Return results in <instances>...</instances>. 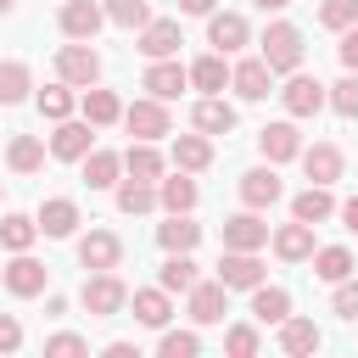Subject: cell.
Segmentation results:
<instances>
[{
  "mask_svg": "<svg viewBox=\"0 0 358 358\" xmlns=\"http://www.w3.org/2000/svg\"><path fill=\"white\" fill-rule=\"evenodd\" d=\"M78 302H84V313H90V319H117V313L129 308V285H123L112 268H90V280H84Z\"/></svg>",
  "mask_w": 358,
  "mask_h": 358,
  "instance_id": "6da1fadb",
  "label": "cell"
},
{
  "mask_svg": "<svg viewBox=\"0 0 358 358\" xmlns=\"http://www.w3.org/2000/svg\"><path fill=\"white\" fill-rule=\"evenodd\" d=\"M280 101H285V112H291V117H313L319 106H330V84H319L313 73H302V67H296V73L285 78Z\"/></svg>",
  "mask_w": 358,
  "mask_h": 358,
  "instance_id": "7a4b0ae2",
  "label": "cell"
},
{
  "mask_svg": "<svg viewBox=\"0 0 358 358\" xmlns=\"http://www.w3.org/2000/svg\"><path fill=\"white\" fill-rule=\"evenodd\" d=\"M263 62H268L274 73H296V67H302V34H296L291 22H268V34H263Z\"/></svg>",
  "mask_w": 358,
  "mask_h": 358,
  "instance_id": "3957f363",
  "label": "cell"
},
{
  "mask_svg": "<svg viewBox=\"0 0 358 358\" xmlns=\"http://www.w3.org/2000/svg\"><path fill=\"white\" fill-rule=\"evenodd\" d=\"M56 73H62L67 84H84V90H90V84L101 78V56L90 50V39H73V45L56 50Z\"/></svg>",
  "mask_w": 358,
  "mask_h": 358,
  "instance_id": "277c9868",
  "label": "cell"
},
{
  "mask_svg": "<svg viewBox=\"0 0 358 358\" xmlns=\"http://www.w3.org/2000/svg\"><path fill=\"white\" fill-rule=\"evenodd\" d=\"M218 241H224V246H235V252H257V246H268V224L257 218V207H246V213L224 218Z\"/></svg>",
  "mask_w": 358,
  "mask_h": 358,
  "instance_id": "5b68a950",
  "label": "cell"
},
{
  "mask_svg": "<svg viewBox=\"0 0 358 358\" xmlns=\"http://www.w3.org/2000/svg\"><path fill=\"white\" fill-rule=\"evenodd\" d=\"M229 84H235V95H241V101H263V95L274 90V67H268L263 56H246V62H235V67H229Z\"/></svg>",
  "mask_w": 358,
  "mask_h": 358,
  "instance_id": "8992f818",
  "label": "cell"
},
{
  "mask_svg": "<svg viewBox=\"0 0 358 358\" xmlns=\"http://www.w3.org/2000/svg\"><path fill=\"white\" fill-rule=\"evenodd\" d=\"M123 123H129L134 140H162V134H168V106H162L157 95H145V101L123 106Z\"/></svg>",
  "mask_w": 358,
  "mask_h": 358,
  "instance_id": "52a82bcc",
  "label": "cell"
},
{
  "mask_svg": "<svg viewBox=\"0 0 358 358\" xmlns=\"http://www.w3.org/2000/svg\"><path fill=\"white\" fill-rule=\"evenodd\" d=\"M95 123L84 117V123H73V117H62L56 123V134H50V157H62V162H84L90 157V145H95V134H90Z\"/></svg>",
  "mask_w": 358,
  "mask_h": 358,
  "instance_id": "ba28073f",
  "label": "cell"
},
{
  "mask_svg": "<svg viewBox=\"0 0 358 358\" xmlns=\"http://www.w3.org/2000/svg\"><path fill=\"white\" fill-rule=\"evenodd\" d=\"M218 280H224L229 291H252V285H263V263H257V252H235V246H224V257H218Z\"/></svg>",
  "mask_w": 358,
  "mask_h": 358,
  "instance_id": "9c48e42d",
  "label": "cell"
},
{
  "mask_svg": "<svg viewBox=\"0 0 358 358\" xmlns=\"http://www.w3.org/2000/svg\"><path fill=\"white\" fill-rule=\"evenodd\" d=\"M45 285H50V268H45L39 257L17 252V257L6 263V291H11V296H39Z\"/></svg>",
  "mask_w": 358,
  "mask_h": 358,
  "instance_id": "30bf717a",
  "label": "cell"
},
{
  "mask_svg": "<svg viewBox=\"0 0 358 358\" xmlns=\"http://www.w3.org/2000/svg\"><path fill=\"white\" fill-rule=\"evenodd\" d=\"M185 296H190V319H196V324H218L224 308H229V285H224V280H196Z\"/></svg>",
  "mask_w": 358,
  "mask_h": 358,
  "instance_id": "8fae6325",
  "label": "cell"
},
{
  "mask_svg": "<svg viewBox=\"0 0 358 358\" xmlns=\"http://www.w3.org/2000/svg\"><path fill=\"white\" fill-rule=\"evenodd\" d=\"M280 196H285V185H280L274 162H268V168H246V173H241V201H246V207H257V213H263V207H274Z\"/></svg>",
  "mask_w": 358,
  "mask_h": 358,
  "instance_id": "7c38bea8",
  "label": "cell"
},
{
  "mask_svg": "<svg viewBox=\"0 0 358 358\" xmlns=\"http://www.w3.org/2000/svg\"><path fill=\"white\" fill-rule=\"evenodd\" d=\"M246 39H252V28H246L241 11H213V17H207V45H213V50L229 56V50H241Z\"/></svg>",
  "mask_w": 358,
  "mask_h": 358,
  "instance_id": "4fadbf2b",
  "label": "cell"
},
{
  "mask_svg": "<svg viewBox=\"0 0 358 358\" xmlns=\"http://www.w3.org/2000/svg\"><path fill=\"white\" fill-rule=\"evenodd\" d=\"M78 263H84V268H117V263H123V241H117L112 229H90V235L78 241Z\"/></svg>",
  "mask_w": 358,
  "mask_h": 358,
  "instance_id": "5bb4252c",
  "label": "cell"
},
{
  "mask_svg": "<svg viewBox=\"0 0 358 358\" xmlns=\"http://www.w3.org/2000/svg\"><path fill=\"white\" fill-rule=\"evenodd\" d=\"M101 22H106V6H95V0H67L62 6V34L67 39H95Z\"/></svg>",
  "mask_w": 358,
  "mask_h": 358,
  "instance_id": "9a60e30c",
  "label": "cell"
},
{
  "mask_svg": "<svg viewBox=\"0 0 358 358\" xmlns=\"http://www.w3.org/2000/svg\"><path fill=\"white\" fill-rule=\"evenodd\" d=\"M179 45H185V39H179V22H173V17H151V22L140 28V50H145L151 62L179 56Z\"/></svg>",
  "mask_w": 358,
  "mask_h": 358,
  "instance_id": "2e32d148",
  "label": "cell"
},
{
  "mask_svg": "<svg viewBox=\"0 0 358 358\" xmlns=\"http://www.w3.org/2000/svg\"><path fill=\"white\" fill-rule=\"evenodd\" d=\"M185 84H190V67H179L173 56H162V62H151V67H145V90H151L157 101H173Z\"/></svg>",
  "mask_w": 358,
  "mask_h": 358,
  "instance_id": "e0dca14e",
  "label": "cell"
},
{
  "mask_svg": "<svg viewBox=\"0 0 358 358\" xmlns=\"http://www.w3.org/2000/svg\"><path fill=\"white\" fill-rule=\"evenodd\" d=\"M257 145H263L268 162H291V157H302V134H296V123H263Z\"/></svg>",
  "mask_w": 358,
  "mask_h": 358,
  "instance_id": "ac0fdd59",
  "label": "cell"
},
{
  "mask_svg": "<svg viewBox=\"0 0 358 358\" xmlns=\"http://www.w3.org/2000/svg\"><path fill=\"white\" fill-rule=\"evenodd\" d=\"M274 252H280L285 263H308V257H313V224H302V218L280 224V229H274Z\"/></svg>",
  "mask_w": 358,
  "mask_h": 358,
  "instance_id": "d6986e66",
  "label": "cell"
},
{
  "mask_svg": "<svg viewBox=\"0 0 358 358\" xmlns=\"http://www.w3.org/2000/svg\"><path fill=\"white\" fill-rule=\"evenodd\" d=\"M39 229H45L50 241H67V235L78 229V201H67V196H50V201L39 207Z\"/></svg>",
  "mask_w": 358,
  "mask_h": 358,
  "instance_id": "ffe728a7",
  "label": "cell"
},
{
  "mask_svg": "<svg viewBox=\"0 0 358 358\" xmlns=\"http://www.w3.org/2000/svg\"><path fill=\"white\" fill-rule=\"evenodd\" d=\"M252 319H257V324H285V319H291V291H280V285H252Z\"/></svg>",
  "mask_w": 358,
  "mask_h": 358,
  "instance_id": "44dd1931",
  "label": "cell"
},
{
  "mask_svg": "<svg viewBox=\"0 0 358 358\" xmlns=\"http://www.w3.org/2000/svg\"><path fill=\"white\" fill-rule=\"evenodd\" d=\"M190 123H196L201 134H229V129H235V106L218 101V95H201L196 112H190Z\"/></svg>",
  "mask_w": 358,
  "mask_h": 358,
  "instance_id": "7402d4cb",
  "label": "cell"
},
{
  "mask_svg": "<svg viewBox=\"0 0 358 358\" xmlns=\"http://www.w3.org/2000/svg\"><path fill=\"white\" fill-rule=\"evenodd\" d=\"M207 162H213V140H207V134H173V168L201 173Z\"/></svg>",
  "mask_w": 358,
  "mask_h": 358,
  "instance_id": "603a6c76",
  "label": "cell"
},
{
  "mask_svg": "<svg viewBox=\"0 0 358 358\" xmlns=\"http://www.w3.org/2000/svg\"><path fill=\"white\" fill-rule=\"evenodd\" d=\"M302 173H308L313 185H336V179H341V151H336V145H308V151H302Z\"/></svg>",
  "mask_w": 358,
  "mask_h": 358,
  "instance_id": "cb8c5ba5",
  "label": "cell"
},
{
  "mask_svg": "<svg viewBox=\"0 0 358 358\" xmlns=\"http://www.w3.org/2000/svg\"><path fill=\"white\" fill-rule=\"evenodd\" d=\"M336 213V196H330V185H308L296 201H291V218H302V224H324Z\"/></svg>",
  "mask_w": 358,
  "mask_h": 358,
  "instance_id": "d4e9b609",
  "label": "cell"
},
{
  "mask_svg": "<svg viewBox=\"0 0 358 358\" xmlns=\"http://www.w3.org/2000/svg\"><path fill=\"white\" fill-rule=\"evenodd\" d=\"M162 252H190L201 241V224H190V213H168V224H157Z\"/></svg>",
  "mask_w": 358,
  "mask_h": 358,
  "instance_id": "484cf974",
  "label": "cell"
},
{
  "mask_svg": "<svg viewBox=\"0 0 358 358\" xmlns=\"http://www.w3.org/2000/svg\"><path fill=\"white\" fill-rule=\"evenodd\" d=\"M280 347H285L291 358H302V352H319V347H324V336H319V324H313V319H285V324H280Z\"/></svg>",
  "mask_w": 358,
  "mask_h": 358,
  "instance_id": "4316f807",
  "label": "cell"
},
{
  "mask_svg": "<svg viewBox=\"0 0 358 358\" xmlns=\"http://www.w3.org/2000/svg\"><path fill=\"white\" fill-rule=\"evenodd\" d=\"M117 173H123V157H117V151H90V157H84V185H90V190H112Z\"/></svg>",
  "mask_w": 358,
  "mask_h": 358,
  "instance_id": "83f0119b",
  "label": "cell"
},
{
  "mask_svg": "<svg viewBox=\"0 0 358 358\" xmlns=\"http://www.w3.org/2000/svg\"><path fill=\"white\" fill-rule=\"evenodd\" d=\"M196 196H201V190H196V179H190L185 168H179L173 179H162V185H157V201H162L168 213H190V207H196Z\"/></svg>",
  "mask_w": 358,
  "mask_h": 358,
  "instance_id": "f1b7e54d",
  "label": "cell"
},
{
  "mask_svg": "<svg viewBox=\"0 0 358 358\" xmlns=\"http://www.w3.org/2000/svg\"><path fill=\"white\" fill-rule=\"evenodd\" d=\"M129 302H134V319H140V324H151V330H162V324L173 319V302H168V291H162V285H157V291H134Z\"/></svg>",
  "mask_w": 358,
  "mask_h": 358,
  "instance_id": "f546056e",
  "label": "cell"
},
{
  "mask_svg": "<svg viewBox=\"0 0 358 358\" xmlns=\"http://www.w3.org/2000/svg\"><path fill=\"white\" fill-rule=\"evenodd\" d=\"M190 84H196L201 95H218V90L229 84V67H224V50H213V56H201V62H190Z\"/></svg>",
  "mask_w": 358,
  "mask_h": 358,
  "instance_id": "4dcf8cb0",
  "label": "cell"
},
{
  "mask_svg": "<svg viewBox=\"0 0 358 358\" xmlns=\"http://www.w3.org/2000/svg\"><path fill=\"white\" fill-rule=\"evenodd\" d=\"M123 168H129L134 179H151V185H157V179H162V151H157L151 140H134V145L123 151Z\"/></svg>",
  "mask_w": 358,
  "mask_h": 358,
  "instance_id": "1f68e13d",
  "label": "cell"
},
{
  "mask_svg": "<svg viewBox=\"0 0 358 358\" xmlns=\"http://www.w3.org/2000/svg\"><path fill=\"white\" fill-rule=\"evenodd\" d=\"M34 235H39V218H28V213H6L0 218V246L6 252H28Z\"/></svg>",
  "mask_w": 358,
  "mask_h": 358,
  "instance_id": "d6a6232c",
  "label": "cell"
},
{
  "mask_svg": "<svg viewBox=\"0 0 358 358\" xmlns=\"http://www.w3.org/2000/svg\"><path fill=\"white\" fill-rule=\"evenodd\" d=\"M201 274H196V263H190V252H168V263L157 268V285L162 291H190Z\"/></svg>",
  "mask_w": 358,
  "mask_h": 358,
  "instance_id": "836d02e7",
  "label": "cell"
},
{
  "mask_svg": "<svg viewBox=\"0 0 358 358\" xmlns=\"http://www.w3.org/2000/svg\"><path fill=\"white\" fill-rule=\"evenodd\" d=\"M6 162H11V173H39V168H45V145H39L34 134H17V140L6 145Z\"/></svg>",
  "mask_w": 358,
  "mask_h": 358,
  "instance_id": "e575fe53",
  "label": "cell"
},
{
  "mask_svg": "<svg viewBox=\"0 0 358 358\" xmlns=\"http://www.w3.org/2000/svg\"><path fill=\"white\" fill-rule=\"evenodd\" d=\"M151 207H157V185L129 173V179L117 185V213H151Z\"/></svg>",
  "mask_w": 358,
  "mask_h": 358,
  "instance_id": "d590c367",
  "label": "cell"
},
{
  "mask_svg": "<svg viewBox=\"0 0 358 358\" xmlns=\"http://www.w3.org/2000/svg\"><path fill=\"white\" fill-rule=\"evenodd\" d=\"M84 117H90L95 129H106V123H117V117H123V106H117V95H112V90H95V84H90V90H84Z\"/></svg>",
  "mask_w": 358,
  "mask_h": 358,
  "instance_id": "8d00e7d4",
  "label": "cell"
},
{
  "mask_svg": "<svg viewBox=\"0 0 358 358\" xmlns=\"http://www.w3.org/2000/svg\"><path fill=\"white\" fill-rule=\"evenodd\" d=\"M313 274L330 280V285L347 280V274H352V252H347V246H319V252H313Z\"/></svg>",
  "mask_w": 358,
  "mask_h": 358,
  "instance_id": "74e56055",
  "label": "cell"
},
{
  "mask_svg": "<svg viewBox=\"0 0 358 358\" xmlns=\"http://www.w3.org/2000/svg\"><path fill=\"white\" fill-rule=\"evenodd\" d=\"M28 90H34L28 67H22V62H0V106H17V101H28Z\"/></svg>",
  "mask_w": 358,
  "mask_h": 358,
  "instance_id": "f35d334b",
  "label": "cell"
},
{
  "mask_svg": "<svg viewBox=\"0 0 358 358\" xmlns=\"http://www.w3.org/2000/svg\"><path fill=\"white\" fill-rule=\"evenodd\" d=\"M39 112H45L50 123H62V117H73V84L62 78V84H50V90H39Z\"/></svg>",
  "mask_w": 358,
  "mask_h": 358,
  "instance_id": "ab89813d",
  "label": "cell"
},
{
  "mask_svg": "<svg viewBox=\"0 0 358 358\" xmlns=\"http://www.w3.org/2000/svg\"><path fill=\"white\" fill-rule=\"evenodd\" d=\"M157 352H162V358H196V352H201V336H196V330H162Z\"/></svg>",
  "mask_w": 358,
  "mask_h": 358,
  "instance_id": "60d3db41",
  "label": "cell"
},
{
  "mask_svg": "<svg viewBox=\"0 0 358 358\" xmlns=\"http://www.w3.org/2000/svg\"><path fill=\"white\" fill-rule=\"evenodd\" d=\"M106 17H112L117 28H145V22H151V6H145V0H106Z\"/></svg>",
  "mask_w": 358,
  "mask_h": 358,
  "instance_id": "b9f144b4",
  "label": "cell"
},
{
  "mask_svg": "<svg viewBox=\"0 0 358 358\" xmlns=\"http://www.w3.org/2000/svg\"><path fill=\"white\" fill-rule=\"evenodd\" d=\"M319 22L336 28V34L352 28V22H358V0H324V6H319Z\"/></svg>",
  "mask_w": 358,
  "mask_h": 358,
  "instance_id": "7bdbcfd3",
  "label": "cell"
},
{
  "mask_svg": "<svg viewBox=\"0 0 358 358\" xmlns=\"http://www.w3.org/2000/svg\"><path fill=\"white\" fill-rule=\"evenodd\" d=\"M330 106L341 117H358V73H347L341 84H330Z\"/></svg>",
  "mask_w": 358,
  "mask_h": 358,
  "instance_id": "ee69618b",
  "label": "cell"
},
{
  "mask_svg": "<svg viewBox=\"0 0 358 358\" xmlns=\"http://www.w3.org/2000/svg\"><path fill=\"white\" fill-rule=\"evenodd\" d=\"M257 347H263V336H257L252 324H235V330L224 336V352H235V358H252Z\"/></svg>",
  "mask_w": 358,
  "mask_h": 358,
  "instance_id": "f6af8a7d",
  "label": "cell"
},
{
  "mask_svg": "<svg viewBox=\"0 0 358 358\" xmlns=\"http://www.w3.org/2000/svg\"><path fill=\"white\" fill-rule=\"evenodd\" d=\"M330 308H336L341 319H358V280H336V296H330Z\"/></svg>",
  "mask_w": 358,
  "mask_h": 358,
  "instance_id": "bcb514c9",
  "label": "cell"
},
{
  "mask_svg": "<svg viewBox=\"0 0 358 358\" xmlns=\"http://www.w3.org/2000/svg\"><path fill=\"white\" fill-rule=\"evenodd\" d=\"M336 56H341V67H347V73H358V22H352V28H341Z\"/></svg>",
  "mask_w": 358,
  "mask_h": 358,
  "instance_id": "7dc6e473",
  "label": "cell"
},
{
  "mask_svg": "<svg viewBox=\"0 0 358 358\" xmlns=\"http://www.w3.org/2000/svg\"><path fill=\"white\" fill-rule=\"evenodd\" d=\"M45 352H90V341H84V336H73V330H62V336H50V341H45Z\"/></svg>",
  "mask_w": 358,
  "mask_h": 358,
  "instance_id": "c3c4849f",
  "label": "cell"
},
{
  "mask_svg": "<svg viewBox=\"0 0 358 358\" xmlns=\"http://www.w3.org/2000/svg\"><path fill=\"white\" fill-rule=\"evenodd\" d=\"M17 347H22V324L11 313H0V352H17Z\"/></svg>",
  "mask_w": 358,
  "mask_h": 358,
  "instance_id": "681fc988",
  "label": "cell"
},
{
  "mask_svg": "<svg viewBox=\"0 0 358 358\" xmlns=\"http://www.w3.org/2000/svg\"><path fill=\"white\" fill-rule=\"evenodd\" d=\"M185 17H213V0H179Z\"/></svg>",
  "mask_w": 358,
  "mask_h": 358,
  "instance_id": "f907efd6",
  "label": "cell"
},
{
  "mask_svg": "<svg viewBox=\"0 0 358 358\" xmlns=\"http://www.w3.org/2000/svg\"><path fill=\"white\" fill-rule=\"evenodd\" d=\"M336 213H341V224H347V229H358V196H352V201H341Z\"/></svg>",
  "mask_w": 358,
  "mask_h": 358,
  "instance_id": "816d5d0a",
  "label": "cell"
},
{
  "mask_svg": "<svg viewBox=\"0 0 358 358\" xmlns=\"http://www.w3.org/2000/svg\"><path fill=\"white\" fill-rule=\"evenodd\" d=\"M257 6H263V11H285L291 0H257Z\"/></svg>",
  "mask_w": 358,
  "mask_h": 358,
  "instance_id": "f5cc1de1",
  "label": "cell"
},
{
  "mask_svg": "<svg viewBox=\"0 0 358 358\" xmlns=\"http://www.w3.org/2000/svg\"><path fill=\"white\" fill-rule=\"evenodd\" d=\"M11 6H17V0H0V17H6V11H11Z\"/></svg>",
  "mask_w": 358,
  "mask_h": 358,
  "instance_id": "db71d44e",
  "label": "cell"
},
{
  "mask_svg": "<svg viewBox=\"0 0 358 358\" xmlns=\"http://www.w3.org/2000/svg\"><path fill=\"white\" fill-rule=\"evenodd\" d=\"M0 285H6V268H0Z\"/></svg>",
  "mask_w": 358,
  "mask_h": 358,
  "instance_id": "11a10c76",
  "label": "cell"
}]
</instances>
